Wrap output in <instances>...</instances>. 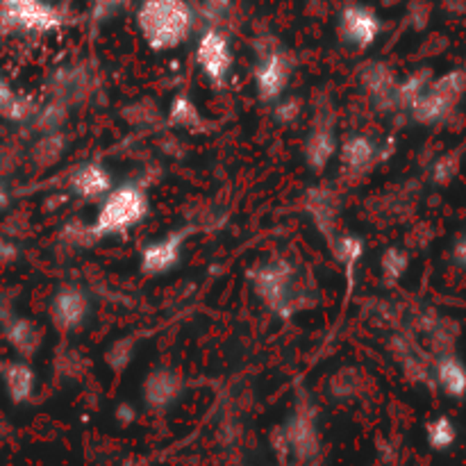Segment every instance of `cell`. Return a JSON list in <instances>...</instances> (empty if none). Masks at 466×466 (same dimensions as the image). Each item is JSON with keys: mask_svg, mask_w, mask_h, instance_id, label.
Wrapping results in <instances>:
<instances>
[{"mask_svg": "<svg viewBox=\"0 0 466 466\" xmlns=\"http://www.w3.org/2000/svg\"><path fill=\"white\" fill-rule=\"evenodd\" d=\"M91 314V300L86 291L77 285H64L53 294L48 305V317L59 332H77L85 328Z\"/></svg>", "mask_w": 466, "mask_h": 466, "instance_id": "30bf717a", "label": "cell"}, {"mask_svg": "<svg viewBox=\"0 0 466 466\" xmlns=\"http://www.w3.org/2000/svg\"><path fill=\"white\" fill-rule=\"evenodd\" d=\"M451 255H453V262L458 264L460 268H464V271H466V232L462 237H458V241L453 244V250H451Z\"/></svg>", "mask_w": 466, "mask_h": 466, "instance_id": "d6a6232c", "label": "cell"}, {"mask_svg": "<svg viewBox=\"0 0 466 466\" xmlns=\"http://www.w3.org/2000/svg\"><path fill=\"white\" fill-rule=\"evenodd\" d=\"M410 267V255L408 250L399 248V246H390L382 250L380 255V278L387 287L399 285L400 278L408 273Z\"/></svg>", "mask_w": 466, "mask_h": 466, "instance_id": "484cf974", "label": "cell"}, {"mask_svg": "<svg viewBox=\"0 0 466 466\" xmlns=\"http://www.w3.org/2000/svg\"><path fill=\"white\" fill-rule=\"evenodd\" d=\"M182 394L180 373L171 367H157L146 376L144 380V400L155 410L168 408L176 403Z\"/></svg>", "mask_w": 466, "mask_h": 466, "instance_id": "2e32d148", "label": "cell"}, {"mask_svg": "<svg viewBox=\"0 0 466 466\" xmlns=\"http://www.w3.org/2000/svg\"><path fill=\"white\" fill-rule=\"evenodd\" d=\"M255 53H258L253 68L255 91H258V98L262 100V103L273 105L276 100H280L282 96L287 94V89H289L296 62L294 57H291L289 50L268 39L267 46H264V48L258 46Z\"/></svg>", "mask_w": 466, "mask_h": 466, "instance_id": "5b68a950", "label": "cell"}, {"mask_svg": "<svg viewBox=\"0 0 466 466\" xmlns=\"http://www.w3.org/2000/svg\"><path fill=\"white\" fill-rule=\"evenodd\" d=\"M150 212L148 194L137 182H123L114 185L109 194L100 200L96 221L91 223V230L98 239L103 237H123L135 230Z\"/></svg>", "mask_w": 466, "mask_h": 466, "instance_id": "3957f363", "label": "cell"}, {"mask_svg": "<svg viewBox=\"0 0 466 466\" xmlns=\"http://www.w3.org/2000/svg\"><path fill=\"white\" fill-rule=\"evenodd\" d=\"M135 21L141 39L155 53L176 50L196 30V12L187 0H141Z\"/></svg>", "mask_w": 466, "mask_h": 466, "instance_id": "7a4b0ae2", "label": "cell"}, {"mask_svg": "<svg viewBox=\"0 0 466 466\" xmlns=\"http://www.w3.org/2000/svg\"><path fill=\"white\" fill-rule=\"evenodd\" d=\"M191 230H173L162 239H153L141 248L139 253V268L144 276H167L168 271L182 262L185 244L189 239Z\"/></svg>", "mask_w": 466, "mask_h": 466, "instance_id": "8fae6325", "label": "cell"}, {"mask_svg": "<svg viewBox=\"0 0 466 466\" xmlns=\"http://www.w3.org/2000/svg\"><path fill=\"white\" fill-rule=\"evenodd\" d=\"M305 212H308L309 221L314 223V228L319 230V235L330 244L332 237L339 232L337 223H339V214H341V200L337 196V191H332L330 187H309L305 191Z\"/></svg>", "mask_w": 466, "mask_h": 466, "instance_id": "4fadbf2b", "label": "cell"}, {"mask_svg": "<svg viewBox=\"0 0 466 466\" xmlns=\"http://www.w3.org/2000/svg\"><path fill=\"white\" fill-rule=\"evenodd\" d=\"M5 339H7L9 349L18 355L21 360H32L36 350L41 349L44 341V332L35 321L23 317H7L3 321Z\"/></svg>", "mask_w": 466, "mask_h": 466, "instance_id": "e0dca14e", "label": "cell"}, {"mask_svg": "<svg viewBox=\"0 0 466 466\" xmlns=\"http://www.w3.org/2000/svg\"><path fill=\"white\" fill-rule=\"evenodd\" d=\"M3 385L7 391L9 400L16 405L27 403L35 396L36 373L27 364V360H14L3 369Z\"/></svg>", "mask_w": 466, "mask_h": 466, "instance_id": "d6986e66", "label": "cell"}, {"mask_svg": "<svg viewBox=\"0 0 466 466\" xmlns=\"http://www.w3.org/2000/svg\"><path fill=\"white\" fill-rule=\"evenodd\" d=\"M358 82L364 89V94L382 109H396V85L399 77L391 71L390 64L378 62H364L358 71Z\"/></svg>", "mask_w": 466, "mask_h": 466, "instance_id": "5bb4252c", "label": "cell"}, {"mask_svg": "<svg viewBox=\"0 0 466 466\" xmlns=\"http://www.w3.org/2000/svg\"><path fill=\"white\" fill-rule=\"evenodd\" d=\"M232 0H203V9L208 14V18H223L230 12Z\"/></svg>", "mask_w": 466, "mask_h": 466, "instance_id": "4dcf8cb0", "label": "cell"}, {"mask_svg": "<svg viewBox=\"0 0 466 466\" xmlns=\"http://www.w3.org/2000/svg\"><path fill=\"white\" fill-rule=\"evenodd\" d=\"M196 64L200 73L208 77L209 85H226L235 66V53H232L230 39L218 27H208L200 32L196 41Z\"/></svg>", "mask_w": 466, "mask_h": 466, "instance_id": "52a82bcc", "label": "cell"}, {"mask_svg": "<svg viewBox=\"0 0 466 466\" xmlns=\"http://www.w3.org/2000/svg\"><path fill=\"white\" fill-rule=\"evenodd\" d=\"M23 3H30V0H0V5H23Z\"/></svg>", "mask_w": 466, "mask_h": 466, "instance_id": "d590c367", "label": "cell"}, {"mask_svg": "<svg viewBox=\"0 0 466 466\" xmlns=\"http://www.w3.org/2000/svg\"><path fill=\"white\" fill-rule=\"evenodd\" d=\"M64 23L57 7L44 0L0 5V32H50Z\"/></svg>", "mask_w": 466, "mask_h": 466, "instance_id": "ba28073f", "label": "cell"}, {"mask_svg": "<svg viewBox=\"0 0 466 466\" xmlns=\"http://www.w3.org/2000/svg\"><path fill=\"white\" fill-rule=\"evenodd\" d=\"M337 150H339V139H337L335 116H332L330 107L319 105L303 144L305 164H308L314 173L326 171L328 164L335 159Z\"/></svg>", "mask_w": 466, "mask_h": 466, "instance_id": "9c48e42d", "label": "cell"}, {"mask_svg": "<svg viewBox=\"0 0 466 466\" xmlns=\"http://www.w3.org/2000/svg\"><path fill=\"white\" fill-rule=\"evenodd\" d=\"M68 116H71V107L62 100L53 98L50 103L39 105L35 118L30 123H35V130L39 135H48V132H62V127L66 126Z\"/></svg>", "mask_w": 466, "mask_h": 466, "instance_id": "603a6c76", "label": "cell"}, {"mask_svg": "<svg viewBox=\"0 0 466 466\" xmlns=\"http://www.w3.org/2000/svg\"><path fill=\"white\" fill-rule=\"evenodd\" d=\"M68 148V141L62 132H48V135H41L39 139L32 144L30 148V162L36 168H50L64 157Z\"/></svg>", "mask_w": 466, "mask_h": 466, "instance_id": "7402d4cb", "label": "cell"}, {"mask_svg": "<svg viewBox=\"0 0 466 466\" xmlns=\"http://www.w3.org/2000/svg\"><path fill=\"white\" fill-rule=\"evenodd\" d=\"M39 105L27 96L16 94L7 82L0 80V118L14 123H30L35 118Z\"/></svg>", "mask_w": 466, "mask_h": 466, "instance_id": "ffe728a7", "label": "cell"}, {"mask_svg": "<svg viewBox=\"0 0 466 466\" xmlns=\"http://www.w3.org/2000/svg\"><path fill=\"white\" fill-rule=\"evenodd\" d=\"M464 94L466 73L460 68L432 77L426 89L421 91V96L410 105V118L419 126H435V123L446 121L460 105V100L464 98Z\"/></svg>", "mask_w": 466, "mask_h": 466, "instance_id": "277c9868", "label": "cell"}, {"mask_svg": "<svg viewBox=\"0 0 466 466\" xmlns=\"http://www.w3.org/2000/svg\"><path fill=\"white\" fill-rule=\"evenodd\" d=\"M9 205V191L7 187H5L3 177H0V209H5Z\"/></svg>", "mask_w": 466, "mask_h": 466, "instance_id": "e575fe53", "label": "cell"}, {"mask_svg": "<svg viewBox=\"0 0 466 466\" xmlns=\"http://www.w3.org/2000/svg\"><path fill=\"white\" fill-rule=\"evenodd\" d=\"M132 0H94V12L96 16L103 18V16H109L112 12H116V9L126 7V5H130Z\"/></svg>", "mask_w": 466, "mask_h": 466, "instance_id": "1f68e13d", "label": "cell"}, {"mask_svg": "<svg viewBox=\"0 0 466 466\" xmlns=\"http://www.w3.org/2000/svg\"><path fill=\"white\" fill-rule=\"evenodd\" d=\"M114 187V177L107 167L89 162L77 167L68 177V189L82 200H103Z\"/></svg>", "mask_w": 466, "mask_h": 466, "instance_id": "9a60e30c", "label": "cell"}, {"mask_svg": "<svg viewBox=\"0 0 466 466\" xmlns=\"http://www.w3.org/2000/svg\"><path fill=\"white\" fill-rule=\"evenodd\" d=\"M432 77H435V73L431 68H419V71L410 73L405 80H399V85H396V109L408 112L410 105L421 96V91L426 89Z\"/></svg>", "mask_w": 466, "mask_h": 466, "instance_id": "d4e9b609", "label": "cell"}, {"mask_svg": "<svg viewBox=\"0 0 466 466\" xmlns=\"http://www.w3.org/2000/svg\"><path fill=\"white\" fill-rule=\"evenodd\" d=\"M328 246H330L332 258L337 259V264H339V267H344L349 280H353L355 267H358V262L362 259V255H364L362 237L353 235V232H346V230L337 232Z\"/></svg>", "mask_w": 466, "mask_h": 466, "instance_id": "44dd1931", "label": "cell"}, {"mask_svg": "<svg viewBox=\"0 0 466 466\" xmlns=\"http://www.w3.org/2000/svg\"><path fill=\"white\" fill-rule=\"evenodd\" d=\"M116 419L123 423L132 421V419H135V410H132L130 405H121V408L116 410Z\"/></svg>", "mask_w": 466, "mask_h": 466, "instance_id": "836d02e7", "label": "cell"}, {"mask_svg": "<svg viewBox=\"0 0 466 466\" xmlns=\"http://www.w3.org/2000/svg\"><path fill=\"white\" fill-rule=\"evenodd\" d=\"M460 168V153H446L432 167V182L435 185H449Z\"/></svg>", "mask_w": 466, "mask_h": 466, "instance_id": "f546056e", "label": "cell"}, {"mask_svg": "<svg viewBox=\"0 0 466 466\" xmlns=\"http://www.w3.org/2000/svg\"><path fill=\"white\" fill-rule=\"evenodd\" d=\"M382 32V21L378 12L369 5L349 3L339 9L337 16V36L350 50H369Z\"/></svg>", "mask_w": 466, "mask_h": 466, "instance_id": "8992f818", "label": "cell"}, {"mask_svg": "<svg viewBox=\"0 0 466 466\" xmlns=\"http://www.w3.org/2000/svg\"><path fill=\"white\" fill-rule=\"evenodd\" d=\"M337 157H339L341 171L346 177H362L380 162L382 150L373 137L355 132V135H349L344 141H339Z\"/></svg>", "mask_w": 466, "mask_h": 466, "instance_id": "7c38bea8", "label": "cell"}, {"mask_svg": "<svg viewBox=\"0 0 466 466\" xmlns=\"http://www.w3.org/2000/svg\"><path fill=\"white\" fill-rule=\"evenodd\" d=\"M167 118L173 127H185V130H198L205 123L200 109L196 107L194 100L185 94L173 96L171 105H168Z\"/></svg>", "mask_w": 466, "mask_h": 466, "instance_id": "cb8c5ba5", "label": "cell"}, {"mask_svg": "<svg viewBox=\"0 0 466 466\" xmlns=\"http://www.w3.org/2000/svg\"><path fill=\"white\" fill-rule=\"evenodd\" d=\"M428 446L435 451H449L458 441V428L449 417H437L426 428Z\"/></svg>", "mask_w": 466, "mask_h": 466, "instance_id": "4316f807", "label": "cell"}, {"mask_svg": "<svg viewBox=\"0 0 466 466\" xmlns=\"http://www.w3.org/2000/svg\"><path fill=\"white\" fill-rule=\"evenodd\" d=\"M432 380L449 399L462 400L466 396V364L453 353L440 355L432 364Z\"/></svg>", "mask_w": 466, "mask_h": 466, "instance_id": "ac0fdd59", "label": "cell"}, {"mask_svg": "<svg viewBox=\"0 0 466 466\" xmlns=\"http://www.w3.org/2000/svg\"><path fill=\"white\" fill-rule=\"evenodd\" d=\"M300 114H303V103L294 96H282L280 100L273 103V118L280 126H291V123L299 121Z\"/></svg>", "mask_w": 466, "mask_h": 466, "instance_id": "f1b7e54d", "label": "cell"}, {"mask_svg": "<svg viewBox=\"0 0 466 466\" xmlns=\"http://www.w3.org/2000/svg\"><path fill=\"white\" fill-rule=\"evenodd\" d=\"M255 296L276 317L291 319L309 303V287L291 259L273 258L248 273Z\"/></svg>", "mask_w": 466, "mask_h": 466, "instance_id": "6da1fadb", "label": "cell"}, {"mask_svg": "<svg viewBox=\"0 0 466 466\" xmlns=\"http://www.w3.org/2000/svg\"><path fill=\"white\" fill-rule=\"evenodd\" d=\"M132 353H135V344L130 339H116L105 353V362L109 364V369L114 371H123V369L130 367Z\"/></svg>", "mask_w": 466, "mask_h": 466, "instance_id": "83f0119b", "label": "cell"}]
</instances>
